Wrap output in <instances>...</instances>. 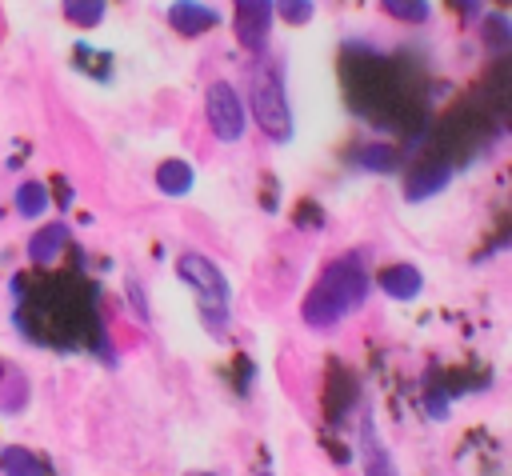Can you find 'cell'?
Returning a JSON list of instances; mask_svg holds the SVG:
<instances>
[{
  "label": "cell",
  "instance_id": "obj_9",
  "mask_svg": "<svg viewBox=\"0 0 512 476\" xmlns=\"http://www.w3.org/2000/svg\"><path fill=\"white\" fill-rule=\"evenodd\" d=\"M64 240H68V228L56 220V224H44V228L28 240V252H32V260H36V264H48V260L64 248Z\"/></svg>",
  "mask_w": 512,
  "mask_h": 476
},
{
  "label": "cell",
  "instance_id": "obj_13",
  "mask_svg": "<svg viewBox=\"0 0 512 476\" xmlns=\"http://www.w3.org/2000/svg\"><path fill=\"white\" fill-rule=\"evenodd\" d=\"M16 208H20V216H40L44 208H48V192H44V184H20L16 188Z\"/></svg>",
  "mask_w": 512,
  "mask_h": 476
},
{
  "label": "cell",
  "instance_id": "obj_10",
  "mask_svg": "<svg viewBox=\"0 0 512 476\" xmlns=\"http://www.w3.org/2000/svg\"><path fill=\"white\" fill-rule=\"evenodd\" d=\"M448 176H452V168H448V164L428 160L420 172H412V176H408V196H412V200H420V196H428V192L444 188V184H448Z\"/></svg>",
  "mask_w": 512,
  "mask_h": 476
},
{
  "label": "cell",
  "instance_id": "obj_19",
  "mask_svg": "<svg viewBox=\"0 0 512 476\" xmlns=\"http://www.w3.org/2000/svg\"><path fill=\"white\" fill-rule=\"evenodd\" d=\"M260 476H268V472H260Z\"/></svg>",
  "mask_w": 512,
  "mask_h": 476
},
{
  "label": "cell",
  "instance_id": "obj_15",
  "mask_svg": "<svg viewBox=\"0 0 512 476\" xmlns=\"http://www.w3.org/2000/svg\"><path fill=\"white\" fill-rule=\"evenodd\" d=\"M272 8L288 24H308V16H312V0H272Z\"/></svg>",
  "mask_w": 512,
  "mask_h": 476
},
{
  "label": "cell",
  "instance_id": "obj_16",
  "mask_svg": "<svg viewBox=\"0 0 512 476\" xmlns=\"http://www.w3.org/2000/svg\"><path fill=\"white\" fill-rule=\"evenodd\" d=\"M384 8H388L392 16H400V20H412V24L428 20V4H424V0H384Z\"/></svg>",
  "mask_w": 512,
  "mask_h": 476
},
{
  "label": "cell",
  "instance_id": "obj_4",
  "mask_svg": "<svg viewBox=\"0 0 512 476\" xmlns=\"http://www.w3.org/2000/svg\"><path fill=\"white\" fill-rule=\"evenodd\" d=\"M252 108H256V120L264 124V132L272 136H288L292 132V112H288V100H284V88L272 72H256V84H252Z\"/></svg>",
  "mask_w": 512,
  "mask_h": 476
},
{
  "label": "cell",
  "instance_id": "obj_1",
  "mask_svg": "<svg viewBox=\"0 0 512 476\" xmlns=\"http://www.w3.org/2000/svg\"><path fill=\"white\" fill-rule=\"evenodd\" d=\"M364 292H368V276H364L360 260H356V256L336 260V264L316 280V288L308 292V300H304V320H308L312 328H328V324L344 320L352 308H360Z\"/></svg>",
  "mask_w": 512,
  "mask_h": 476
},
{
  "label": "cell",
  "instance_id": "obj_6",
  "mask_svg": "<svg viewBox=\"0 0 512 476\" xmlns=\"http://www.w3.org/2000/svg\"><path fill=\"white\" fill-rule=\"evenodd\" d=\"M360 452H364V472L368 476H400L396 472V460L388 456V448H384V440H380V432H376L372 420L360 424Z\"/></svg>",
  "mask_w": 512,
  "mask_h": 476
},
{
  "label": "cell",
  "instance_id": "obj_12",
  "mask_svg": "<svg viewBox=\"0 0 512 476\" xmlns=\"http://www.w3.org/2000/svg\"><path fill=\"white\" fill-rule=\"evenodd\" d=\"M64 16L80 28H92L104 16V0H64Z\"/></svg>",
  "mask_w": 512,
  "mask_h": 476
},
{
  "label": "cell",
  "instance_id": "obj_14",
  "mask_svg": "<svg viewBox=\"0 0 512 476\" xmlns=\"http://www.w3.org/2000/svg\"><path fill=\"white\" fill-rule=\"evenodd\" d=\"M0 468H4L8 476H40V464H36L24 448H8V452L0 456Z\"/></svg>",
  "mask_w": 512,
  "mask_h": 476
},
{
  "label": "cell",
  "instance_id": "obj_18",
  "mask_svg": "<svg viewBox=\"0 0 512 476\" xmlns=\"http://www.w3.org/2000/svg\"><path fill=\"white\" fill-rule=\"evenodd\" d=\"M204 476H212V472H204Z\"/></svg>",
  "mask_w": 512,
  "mask_h": 476
},
{
  "label": "cell",
  "instance_id": "obj_17",
  "mask_svg": "<svg viewBox=\"0 0 512 476\" xmlns=\"http://www.w3.org/2000/svg\"><path fill=\"white\" fill-rule=\"evenodd\" d=\"M0 376H4V368H0Z\"/></svg>",
  "mask_w": 512,
  "mask_h": 476
},
{
  "label": "cell",
  "instance_id": "obj_11",
  "mask_svg": "<svg viewBox=\"0 0 512 476\" xmlns=\"http://www.w3.org/2000/svg\"><path fill=\"white\" fill-rule=\"evenodd\" d=\"M156 188L168 192V196H184L192 188V168L184 160H164L156 168Z\"/></svg>",
  "mask_w": 512,
  "mask_h": 476
},
{
  "label": "cell",
  "instance_id": "obj_3",
  "mask_svg": "<svg viewBox=\"0 0 512 476\" xmlns=\"http://www.w3.org/2000/svg\"><path fill=\"white\" fill-rule=\"evenodd\" d=\"M204 112H208L212 136L224 140V144L240 140L244 128H248V124H244V104H240V96H236V88H232L228 80L208 84V92H204Z\"/></svg>",
  "mask_w": 512,
  "mask_h": 476
},
{
  "label": "cell",
  "instance_id": "obj_2",
  "mask_svg": "<svg viewBox=\"0 0 512 476\" xmlns=\"http://www.w3.org/2000/svg\"><path fill=\"white\" fill-rule=\"evenodd\" d=\"M176 272H180V280L200 296V304H204V312L212 316H220L224 312V300H228V284H224V272L208 260V256H200V252H188V256H180V264H176Z\"/></svg>",
  "mask_w": 512,
  "mask_h": 476
},
{
  "label": "cell",
  "instance_id": "obj_8",
  "mask_svg": "<svg viewBox=\"0 0 512 476\" xmlns=\"http://www.w3.org/2000/svg\"><path fill=\"white\" fill-rule=\"evenodd\" d=\"M420 284H424V276H420L412 264H396V268L380 272V288H384L392 300H412V296L420 292Z\"/></svg>",
  "mask_w": 512,
  "mask_h": 476
},
{
  "label": "cell",
  "instance_id": "obj_5",
  "mask_svg": "<svg viewBox=\"0 0 512 476\" xmlns=\"http://www.w3.org/2000/svg\"><path fill=\"white\" fill-rule=\"evenodd\" d=\"M272 0H236V36L244 48L260 52L268 40V24H272Z\"/></svg>",
  "mask_w": 512,
  "mask_h": 476
},
{
  "label": "cell",
  "instance_id": "obj_7",
  "mask_svg": "<svg viewBox=\"0 0 512 476\" xmlns=\"http://www.w3.org/2000/svg\"><path fill=\"white\" fill-rule=\"evenodd\" d=\"M168 20H172L184 36H200V32H208L220 16H216V8H208V4H200V0H176V4L168 8Z\"/></svg>",
  "mask_w": 512,
  "mask_h": 476
}]
</instances>
